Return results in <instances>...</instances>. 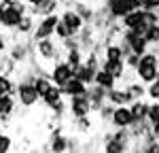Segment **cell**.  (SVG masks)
<instances>
[{
  "mask_svg": "<svg viewBox=\"0 0 159 153\" xmlns=\"http://www.w3.org/2000/svg\"><path fill=\"white\" fill-rule=\"evenodd\" d=\"M136 76L142 81V83H153L159 76V53L153 49H148L147 53L140 55V62L136 66Z\"/></svg>",
  "mask_w": 159,
  "mask_h": 153,
  "instance_id": "6da1fadb",
  "label": "cell"
},
{
  "mask_svg": "<svg viewBox=\"0 0 159 153\" xmlns=\"http://www.w3.org/2000/svg\"><path fill=\"white\" fill-rule=\"evenodd\" d=\"M15 98L17 102L24 106V109H32L36 106L40 96H38L36 87H34V79L30 76H19L17 79V85H15Z\"/></svg>",
  "mask_w": 159,
  "mask_h": 153,
  "instance_id": "7a4b0ae2",
  "label": "cell"
},
{
  "mask_svg": "<svg viewBox=\"0 0 159 153\" xmlns=\"http://www.w3.org/2000/svg\"><path fill=\"white\" fill-rule=\"evenodd\" d=\"M36 55L40 62L53 64V62H57V60H61L64 47H61V43L55 36L40 38V40H36Z\"/></svg>",
  "mask_w": 159,
  "mask_h": 153,
  "instance_id": "3957f363",
  "label": "cell"
},
{
  "mask_svg": "<svg viewBox=\"0 0 159 153\" xmlns=\"http://www.w3.org/2000/svg\"><path fill=\"white\" fill-rule=\"evenodd\" d=\"M60 19H61L60 13H51V15L40 17L36 28H34V32H32V38H34V40H40V38L55 36V28H57V24H60Z\"/></svg>",
  "mask_w": 159,
  "mask_h": 153,
  "instance_id": "277c9868",
  "label": "cell"
},
{
  "mask_svg": "<svg viewBox=\"0 0 159 153\" xmlns=\"http://www.w3.org/2000/svg\"><path fill=\"white\" fill-rule=\"evenodd\" d=\"M49 76H51V81H53L55 85L64 87V85H66V83H68V81L74 76V68H72L68 62H66V60H57V62L51 64Z\"/></svg>",
  "mask_w": 159,
  "mask_h": 153,
  "instance_id": "5b68a950",
  "label": "cell"
},
{
  "mask_svg": "<svg viewBox=\"0 0 159 153\" xmlns=\"http://www.w3.org/2000/svg\"><path fill=\"white\" fill-rule=\"evenodd\" d=\"M104 7H106L108 13L112 17H117V19H121L123 15H127L129 11L142 9L140 0H104Z\"/></svg>",
  "mask_w": 159,
  "mask_h": 153,
  "instance_id": "8992f818",
  "label": "cell"
},
{
  "mask_svg": "<svg viewBox=\"0 0 159 153\" xmlns=\"http://www.w3.org/2000/svg\"><path fill=\"white\" fill-rule=\"evenodd\" d=\"M68 113L70 117H85V115H91V100L87 94H81V96H72L68 98Z\"/></svg>",
  "mask_w": 159,
  "mask_h": 153,
  "instance_id": "52a82bcc",
  "label": "cell"
},
{
  "mask_svg": "<svg viewBox=\"0 0 159 153\" xmlns=\"http://www.w3.org/2000/svg\"><path fill=\"white\" fill-rule=\"evenodd\" d=\"M134 123V115L129 111V104H119L115 106L112 117H110V126L112 128H129Z\"/></svg>",
  "mask_w": 159,
  "mask_h": 153,
  "instance_id": "ba28073f",
  "label": "cell"
},
{
  "mask_svg": "<svg viewBox=\"0 0 159 153\" xmlns=\"http://www.w3.org/2000/svg\"><path fill=\"white\" fill-rule=\"evenodd\" d=\"M60 15H61V21L70 28V32H72L74 36H76L83 28H85V19H83V17H81L76 11H74V7H66Z\"/></svg>",
  "mask_w": 159,
  "mask_h": 153,
  "instance_id": "9c48e42d",
  "label": "cell"
},
{
  "mask_svg": "<svg viewBox=\"0 0 159 153\" xmlns=\"http://www.w3.org/2000/svg\"><path fill=\"white\" fill-rule=\"evenodd\" d=\"M87 96H89V100H91V111L98 113L100 106L108 102V89L98 85V83H93V85H89V89H87Z\"/></svg>",
  "mask_w": 159,
  "mask_h": 153,
  "instance_id": "30bf717a",
  "label": "cell"
},
{
  "mask_svg": "<svg viewBox=\"0 0 159 153\" xmlns=\"http://www.w3.org/2000/svg\"><path fill=\"white\" fill-rule=\"evenodd\" d=\"M17 98H15V94H4V96H0V123H9V119H11V115L17 111Z\"/></svg>",
  "mask_w": 159,
  "mask_h": 153,
  "instance_id": "8fae6325",
  "label": "cell"
},
{
  "mask_svg": "<svg viewBox=\"0 0 159 153\" xmlns=\"http://www.w3.org/2000/svg\"><path fill=\"white\" fill-rule=\"evenodd\" d=\"M64 98H66V96H64L61 87L53 83V85H51V89L45 94V96H43V98H40V102L45 104V109H47V111H53V109H55V106H57V104H60Z\"/></svg>",
  "mask_w": 159,
  "mask_h": 153,
  "instance_id": "7c38bea8",
  "label": "cell"
},
{
  "mask_svg": "<svg viewBox=\"0 0 159 153\" xmlns=\"http://www.w3.org/2000/svg\"><path fill=\"white\" fill-rule=\"evenodd\" d=\"M102 149L108 153H123V151H129V145H125L119 138H115L112 132H106L102 136Z\"/></svg>",
  "mask_w": 159,
  "mask_h": 153,
  "instance_id": "4fadbf2b",
  "label": "cell"
},
{
  "mask_svg": "<svg viewBox=\"0 0 159 153\" xmlns=\"http://www.w3.org/2000/svg\"><path fill=\"white\" fill-rule=\"evenodd\" d=\"M87 89H89V85H87L85 81H81L79 76H72V79L61 87V91H64V96H66V98H72V96L87 94Z\"/></svg>",
  "mask_w": 159,
  "mask_h": 153,
  "instance_id": "5bb4252c",
  "label": "cell"
},
{
  "mask_svg": "<svg viewBox=\"0 0 159 153\" xmlns=\"http://www.w3.org/2000/svg\"><path fill=\"white\" fill-rule=\"evenodd\" d=\"M61 7V0H43L40 4H36V7H30V11L34 17H45V15H51V13H57V9Z\"/></svg>",
  "mask_w": 159,
  "mask_h": 153,
  "instance_id": "9a60e30c",
  "label": "cell"
},
{
  "mask_svg": "<svg viewBox=\"0 0 159 153\" xmlns=\"http://www.w3.org/2000/svg\"><path fill=\"white\" fill-rule=\"evenodd\" d=\"M34 28H36L34 15H32V13H25L24 17H21V21H19V26H17L13 32H15V36H32Z\"/></svg>",
  "mask_w": 159,
  "mask_h": 153,
  "instance_id": "2e32d148",
  "label": "cell"
},
{
  "mask_svg": "<svg viewBox=\"0 0 159 153\" xmlns=\"http://www.w3.org/2000/svg\"><path fill=\"white\" fill-rule=\"evenodd\" d=\"M142 17H144V9H136V11H129L127 15H123L119 21H121L123 30H136L142 24Z\"/></svg>",
  "mask_w": 159,
  "mask_h": 153,
  "instance_id": "e0dca14e",
  "label": "cell"
},
{
  "mask_svg": "<svg viewBox=\"0 0 159 153\" xmlns=\"http://www.w3.org/2000/svg\"><path fill=\"white\" fill-rule=\"evenodd\" d=\"M96 72H98V68H96V66H89L87 62L79 64V66L74 68V76H79L81 81H85L87 85H93V83H96Z\"/></svg>",
  "mask_w": 159,
  "mask_h": 153,
  "instance_id": "ac0fdd59",
  "label": "cell"
},
{
  "mask_svg": "<svg viewBox=\"0 0 159 153\" xmlns=\"http://www.w3.org/2000/svg\"><path fill=\"white\" fill-rule=\"evenodd\" d=\"M148 104H151V100H144V98L129 102V111L134 115V121H144L148 117Z\"/></svg>",
  "mask_w": 159,
  "mask_h": 153,
  "instance_id": "d6986e66",
  "label": "cell"
},
{
  "mask_svg": "<svg viewBox=\"0 0 159 153\" xmlns=\"http://www.w3.org/2000/svg\"><path fill=\"white\" fill-rule=\"evenodd\" d=\"M123 87L127 89V94H129L132 102H134V100H140V98H147V83H142L140 79L129 81V83H127V85H123Z\"/></svg>",
  "mask_w": 159,
  "mask_h": 153,
  "instance_id": "ffe728a7",
  "label": "cell"
},
{
  "mask_svg": "<svg viewBox=\"0 0 159 153\" xmlns=\"http://www.w3.org/2000/svg\"><path fill=\"white\" fill-rule=\"evenodd\" d=\"M74 11L79 13L83 19H85V24H93V17H96V9L89 4V2H85V0H74Z\"/></svg>",
  "mask_w": 159,
  "mask_h": 153,
  "instance_id": "44dd1931",
  "label": "cell"
},
{
  "mask_svg": "<svg viewBox=\"0 0 159 153\" xmlns=\"http://www.w3.org/2000/svg\"><path fill=\"white\" fill-rule=\"evenodd\" d=\"M96 83L102 85V87H106V89H112V87H117L119 79L112 75V72H108L106 68H102V66H100L98 72H96Z\"/></svg>",
  "mask_w": 159,
  "mask_h": 153,
  "instance_id": "7402d4cb",
  "label": "cell"
},
{
  "mask_svg": "<svg viewBox=\"0 0 159 153\" xmlns=\"http://www.w3.org/2000/svg\"><path fill=\"white\" fill-rule=\"evenodd\" d=\"M102 60H125V53H123L119 40L117 43H106L104 49H102Z\"/></svg>",
  "mask_w": 159,
  "mask_h": 153,
  "instance_id": "603a6c76",
  "label": "cell"
},
{
  "mask_svg": "<svg viewBox=\"0 0 159 153\" xmlns=\"http://www.w3.org/2000/svg\"><path fill=\"white\" fill-rule=\"evenodd\" d=\"M102 68H106L108 72L117 76L119 81L123 79L125 75V70H127V66H125V60H102Z\"/></svg>",
  "mask_w": 159,
  "mask_h": 153,
  "instance_id": "cb8c5ba5",
  "label": "cell"
},
{
  "mask_svg": "<svg viewBox=\"0 0 159 153\" xmlns=\"http://www.w3.org/2000/svg\"><path fill=\"white\" fill-rule=\"evenodd\" d=\"M108 102L115 104V106H119V104H129L132 98H129V94H127L125 87H112V89H108Z\"/></svg>",
  "mask_w": 159,
  "mask_h": 153,
  "instance_id": "d4e9b609",
  "label": "cell"
},
{
  "mask_svg": "<svg viewBox=\"0 0 159 153\" xmlns=\"http://www.w3.org/2000/svg\"><path fill=\"white\" fill-rule=\"evenodd\" d=\"M91 115H85V117H72V130L76 134H89L91 132Z\"/></svg>",
  "mask_w": 159,
  "mask_h": 153,
  "instance_id": "484cf974",
  "label": "cell"
},
{
  "mask_svg": "<svg viewBox=\"0 0 159 153\" xmlns=\"http://www.w3.org/2000/svg\"><path fill=\"white\" fill-rule=\"evenodd\" d=\"M51 85H53V81H51L49 72H40V75L34 76V87H36V91H38V96H40V98H43V96L51 89Z\"/></svg>",
  "mask_w": 159,
  "mask_h": 153,
  "instance_id": "4316f807",
  "label": "cell"
},
{
  "mask_svg": "<svg viewBox=\"0 0 159 153\" xmlns=\"http://www.w3.org/2000/svg\"><path fill=\"white\" fill-rule=\"evenodd\" d=\"M17 66H19V64L15 62L9 53H0V72H2V75H11L13 76L15 70H17Z\"/></svg>",
  "mask_w": 159,
  "mask_h": 153,
  "instance_id": "83f0119b",
  "label": "cell"
},
{
  "mask_svg": "<svg viewBox=\"0 0 159 153\" xmlns=\"http://www.w3.org/2000/svg\"><path fill=\"white\" fill-rule=\"evenodd\" d=\"M64 60L70 64L72 68H76L79 64L85 62V51L83 49H68V51H64Z\"/></svg>",
  "mask_w": 159,
  "mask_h": 153,
  "instance_id": "f1b7e54d",
  "label": "cell"
},
{
  "mask_svg": "<svg viewBox=\"0 0 159 153\" xmlns=\"http://www.w3.org/2000/svg\"><path fill=\"white\" fill-rule=\"evenodd\" d=\"M15 85H17V81H15L11 75H2V72H0V96H4V94H15Z\"/></svg>",
  "mask_w": 159,
  "mask_h": 153,
  "instance_id": "f546056e",
  "label": "cell"
},
{
  "mask_svg": "<svg viewBox=\"0 0 159 153\" xmlns=\"http://www.w3.org/2000/svg\"><path fill=\"white\" fill-rule=\"evenodd\" d=\"M112 111H115V104H110V102H106V104H102L98 111V117L100 121H104V123H110V117H112Z\"/></svg>",
  "mask_w": 159,
  "mask_h": 153,
  "instance_id": "4dcf8cb0",
  "label": "cell"
},
{
  "mask_svg": "<svg viewBox=\"0 0 159 153\" xmlns=\"http://www.w3.org/2000/svg\"><path fill=\"white\" fill-rule=\"evenodd\" d=\"M144 36H147V40L151 43V47H159V24L151 26Z\"/></svg>",
  "mask_w": 159,
  "mask_h": 153,
  "instance_id": "1f68e13d",
  "label": "cell"
},
{
  "mask_svg": "<svg viewBox=\"0 0 159 153\" xmlns=\"http://www.w3.org/2000/svg\"><path fill=\"white\" fill-rule=\"evenodd\" d=\"M68 36H74V34L70 32V28H68V26H66V24L60 19V24H57V28H55V38L61 43V40H66Z\"/></svg>",
  "mask_w": 159,
  "mask_h": 153,
  "instance_id": "d6a6232c",
  "label": "cell"
},
{
  "mask_svg": "<svg viewBox=\"0 0 159 153\" xmlns=\"http://www.w3.org/2000/svg\"><path fill=\"white\" fill-rule=\"evenodd\" d=\"M11 149H13V136L7 132H0V153L11 151Z\"/></svg>",
  "mask_w": 159,
  "mask_h": 153,
  "instance_id": "836d02e7",
  "label": "cell"
},
{
  "mask_svg": "<svg viewBox=\"0 0 159 153\" xmlns=\"http://www.w3.org/2000/svg\"><path fill=\"white\" fill-rule=\"evenodd\" d=\"M151 123H155V121H159V100H151V104H148V117H147Z\"/></svg>",
  "mask_w": 159,
  "mask_h": 153,
  "instance_id": "e575fe53",
  "label": "cell"
},
{
  "mask_svg": "<svg viewBox=\"0 0 159 153\" xmlns=\"http://www.w3.org/2000/svg\"><path fill=\"white\" fill-rule=\"evenodd\" d=\"M138 62H140V55H138V53H134V51H132L129 55H125V66H127V68H134V70H136Z\"/></svg>",
  "mask_w": 159,
  "mask_h": 153,
  "instance_id": "d590c367",
  "label": "cell"
},
{
  "mask_svg": "<svg viewBox=\"0 0 159 153\" xmlns=\"http://www.w3.org/2000/svg\"><path fill=\"white\" fill-rule=\"evenodd\" d=\"M9 51V36L0 32V53H7Z\"/></svg>",
  "mask_w": 159,
  "mask_h": 153,
  "instance_id": "8d00e7d4",
  "label": "cell"
},
{
  "mask_svg": "<svg viewBox=\"0 0 159 153\" xmlns=\"http://www.w3.org/2000/svg\"><path fill=\"white\" fill-rule=\"evenodd\" d=\"M151 130H153L155 138H159V121H155V123H151Z\"/></svg>",
  "mask_w": 159,
  "mask_h": 153,
  "instance_id": "74e56055",
  "label": "cell"
},
{
  "mask_svg": "<svg viewBox=\"0 0 159 153\" xmlns=\"http://www.w3.org/2000/svg\"><path fill=\"white\" fill-rule=\"evenodd\" d=\"M25 2H28L30 7H36V4H40V2H43V0H25Z\"/></svg>",
  "mask_w": 159,
  "mask_h": 153,
  "instance_id": "f35d334b",
  "label": "cell"
},
{
  "mask_svg": "<svg viewBox=\"0 0 159 153\" xmlns=\"http://www.w3.org/2000/svg\"><path fill=\"white\" fill-rule=\"evenodd\" d=\"M0 28H2V13H0Z\"/></svg>",
  "mask_w": 159,
  "mask_h": 153,
  "instance_id": "ab89813d",
  "label": "cell"
}]
</instances>
